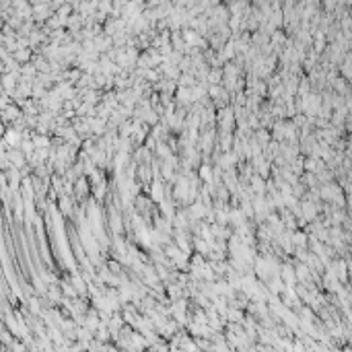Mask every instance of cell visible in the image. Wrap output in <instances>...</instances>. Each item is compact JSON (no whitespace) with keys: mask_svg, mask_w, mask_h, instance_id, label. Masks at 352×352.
Segmentation results:
<instances>
[{"mask_svg":"<svg viewBox=\"0 0 352 352\" xmlns=\"http://www.w3.org/2000/svg\"><path fill=\"white\" fill-rule=\"evenodd\" d=\"M152 200H157V202L163 200V188H161V181H155V183H152Z\"/></svg>","mask_w":352,"mask_h":352,"instance_id":"1","label":"cell"}]
</instances>
